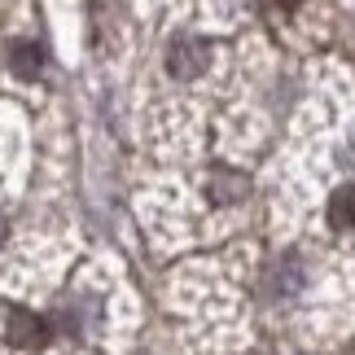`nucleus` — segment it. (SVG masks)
I'll use <instances>...</instances> for the list:
<instances>
[{
	"instance_id": "6",
	"label": "nucleus",
	"mask_w": 355,
	"mask_h": 355,
	"mask_svg": "<svg viewBox=\"0 0 355 355\" xmlns=\"http://www.w3.org/2000/svg\"><path fill=\"white\" fill-rule=\"evenodd\" d=\"M241 189H245L241 175H220V180H215V202H237Z\"/></svg>"
},
{
	"instance_id": "2",
	"label": "nucleus",
	"mask_w": 355,
	"mask_h": 355,
	"mask_svg": "<svg viewBox=\"0 0 355 355\" xmlns=\"http://www.w3.org/2000/svg\"><path fill=\"white\" fill-rule=\"evenodd\" d=\"M202 66H207V49H202V44H193V40H175V44H171L167 71H171L175 79H193Z\"/></svg>"
},
{
	"instance_id": "1",
	"label": "nucleus",
	"mask_w": 355,
	"mask_h": 355,
	"mask_svg": "<svg viewBox=\"0 0 355 355\" xmlns=\"http://www.w3.org/2000/svg\"><path fill=\"white\" fill-rule=\"evenodd\" d=\"M5 329H9V343L13 347H44L49 343V324L40 320V316H31V311H18V307L9 311Z\"/></svg>"
},
{
	"instance_id": "7",
	"label": "nucleus",
	"mask_w": 355,
	"mask_h": 355,
	"mask_svg": "<svg viewBox=\"0 0 355 355\" xmlns=\"http://www.w3.org/2000/svg\"><path fill=\"white\" fill-rule=\"evenodd\" d=\"M268 5H272V9H298L303 0H268Z\"/></svg>"
},
{
	"instance_id": "3",
	"label": "nucleus",
	"mask_w": 355,
	"mask_h": 355,
	"mask_svg": "<svg viewBox=\"0 0 355 355\" xmlns=\"http://www.w3.org/2000/svg\"><path fill=\"white\" fill-rule=\"evenodd\" d=\"M298 285H303V272H298V259H281L277 268H272V277H263V290L268 294H294Z\"/></svg>"
},
{
	"instance_id": "4",
	"label": "nucleus",
	"mask_w": 355,
	"mask_h": 355,
	"mask_svg": "<svg viewBox=\"0 0 355 355\" xmlns=\"http://www.w3.org/2000/svg\"><path fill=\"white\" fill-rule=\"evenodd\" d=\"M9 71L22 75V79H35L40 71H44V53H40V44H13L9 49Z\"/></svg>"
},
{
	"instance_id": "5",
	"label": "nucleus",
	"mask_w": 355,
	"mask_h": 355,
	"mask_svg": "<svg viewBox=\"0 0 355 355\" xmlns=\"http://www.w3.org/2000/svg\"><path fill=\"white\" fill-rule=\"evenodd\" d=\"M329 224L334 228H355V184L338 189L329 198Z\"/></svg>"
}]
</instances>
